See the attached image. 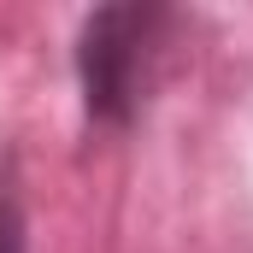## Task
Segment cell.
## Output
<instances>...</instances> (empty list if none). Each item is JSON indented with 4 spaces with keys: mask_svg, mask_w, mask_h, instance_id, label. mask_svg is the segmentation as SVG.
I'll use <instances>...</instances> for the list:
<instances>
[{
    "mask_svg": "<svg viewBox=\"0 0 253 253\" xmlns=\"http://www.w3.org/2000/svg\"><path fill=\"white\" fill-rule=\"evenodd\" d=\"M177 12L171 6H100L83 18L77 30V88H83V112L100 129L135 124L153 71L165 59V36H171Z\"/></svg>",
    "mask_w": 253,
    "mask_h": 253,
    "instance_id": "6da1fadb",
    "label": "cell"
},
{
    "mask_svg": "<svg viewBox=\"0 0 253 253\" xmlns=\"http://www.w3.org/2000/svg\"><path fill=\"white\" fill-rule=\"evenodd\" d=\"M0 253H30V224H24V194L12 159H0Z\"/></svg>",
    "mask_w": 253,
    "mask_h": 253,
    "instance_id": "7a4b0ae2",
    "label": "cell"
}]
</instances>
